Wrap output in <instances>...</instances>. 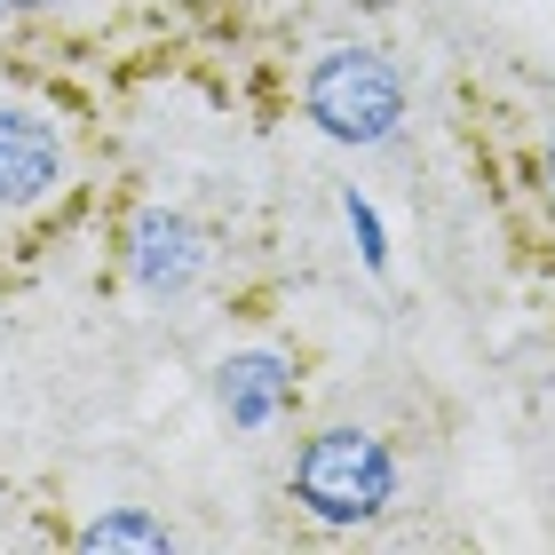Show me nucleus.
I'll return each mask as SVG.
<instances>
[{"mask_svg":"<svg viewBox=\"0 0 555 555\" xmlns=\"http://www.w3.org/2000/svg\"><path fill=\"white\" fill-rule=\"evenodd\" d=\"M310 119L334 143H382L405 119V80L373 56V48H325L310 64Z\"/></svg>","mask_w":555,"mask_h":555,"instance_id":"obj_2","label":"nucleus"},{"mask_svg":"<svg viewBox=\"0 0 555 555\" xmlns=\"http://www.w3.org/2000/svg\"><path fill=\"white\" fill-rule=\"evenodd\" d=\"M198 262H207V246H198V231L183 215H143L135 222V278H143V294H183Z\"/></svg>","mask_w":555,"mask_h":555,"instance_id":"obj_4","label":"nucleus"},{"mask_svg":"<svg viewBox=\"0 0 555 555\" xmlns=\"http://www.w3.org/2000/svg\"><path fill=\"white\" fill-rule=\"evenodd\" d=\"M547 191H555V143H547Z\"/></svg>","mask_w":555,"mask_h":555,"instance_id":"obj_7","label":"nucleus"},{"mask_svg":"<svg viewBox=\"0 0 555 555\" xmlns=\"http://www.w3.org/2000/svg\"><path fill=\"white\" fill-rule=\"evenodd\" d=\"M64 151L48 135V119L33 112H0V207H33V198L56 191Z\"/></svg>","mask_w":555,"mask_h":555,"instance_id":"obj_3","label":"nucleus"},{"mask_svg":"<svg viewBox=\"0 0 555 555\" xmlns=\"http://www.w3.org/2000/svg\"><path fill=\"white\" fill-rule=\"evenodd\" d=\"M88 547H167V532H159V524H143V516H104L88 532Z\"/></svg>","mask_w":555,"mask_h":555,"instance_id":"obj_6","label":"nucleus"},{"mask_svg":"<svg viewBox=\"0 0 555 555\" xmlns=\"http://www.w3.org/2000/svg\"><path fill=\"white\" fill-rule=\"evenodd\" d=\"M278 397H286V365L278 358H231L222 365V405H231L238 428H262L278 413Z\"/></svg>","mask_w":555,"mask_h":555,"instance_id":"obj_5","label":"nucleus"},{"mask_svg":"<svg viewBox=\"0 0 555 555\" xmlns=\"http://www.w3.org/2000/svg\"><path fill=\"white\" fill-rule=\"evenodd\" d=\"M389 492H397V468H389L382 437H365V428H325V437H310L301 461H294V500L310 516H325V524L382 516Z\"/></svg>","mask_w":555,"mask_h":555,"instance_id":"obj_1","label":"nucleus"}]
</instances>
